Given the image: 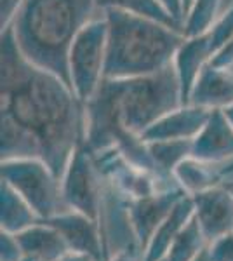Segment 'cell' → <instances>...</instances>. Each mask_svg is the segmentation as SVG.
Returning a JSON list of instances; mask_svg holds the SVG:
<instances>
[{
	"label": "cell",
	"instance_id": "obj_11",
	"mask_svg": "<svg viewBox=\"0 0 233 261\" xmlns=\"http://www.w3.org/2000/svg\"><path fill=\"white\" fill-rule=\"evenodd\" d=\"M192 157L207 164L233 162V125L223 110H213L209 120L192 140Z\"/></svg>",
	"mask_w": 233,
	"mask_h": 261
},
{
	"label": "cell",
	"instance_id": "obj_14",
	"mask_svg": "<svg viewBox=\"0 0 233 261\" xmlns=\"http://www.w3.org/2000/svg\"><path fill=\"white\" fill-rule=\"evenodd\" d=\"M188 103L207 110H224L233 105V70L209 63L198 75Z\"/></svg>",
	"mask_w": 233,
	"mask_h": 261
},
{
	"label": "cell",
	"instance_id": "obj_34",
	"mask_svg": "<svg viewBox=\"0 0 233 261\" xmlns=\"http://www.w3.org/2000/svg\"><path fill=\"white\" fill-rule=\"evenodd\" d=\"M11 2H16V4H21L23 0H11Z\"/></svg>",
	"mask_w": 233,
	"mask_h": 261
},
{
	"label": "cell",
	"instance_id": "obj_13",
	"mask_svg": "<svg viewBox=\"0 0 233 261\" xmlns=\"http://www.w3.org/2000/svg\"><path fill=\"white\" fill-rule=\"evenodd\" d=\"M213 56H214L213 42H211V37L207 32L193 37L185 35L183 42H181V45L176 50L174 61H172L177 81H179L183 105L188 103L190 92H192L198 75L209 65Z\"/></svg>",
	"mask_w": 233,
	"mask_h": 261
},
{
	"label": "cell",
	"instance_id": "obj_19",
	"mask_svg": "<svg viewBox=\"0 0 233 261\" xmlns=\"http://www.w3.org/2000/svg\"><path fill=\"white\" fill-rule=\"evenodd\" d=\"M96 6L99 11L118 9L124 12H131L134 16H141L164 23L174 30L183 32V23L172 16V12L165 7L162 0H96Z\"/></svg>",
	"mask_w": 233,
	"mask_h": 261
},
{
	"label": "cell",
	"instance_id": "obj_5",
	"mask_svg": "<svg viewBox=\"0 0 233 261\" xmlns=\"http://www.w3.org/2000/svg\"><path fill=\"white\" fill-rule=\"evenodd\" d=\"M107 54L108 23L101 11L79 32L68 54L70 86L84 105L94 98L105 81Z\"/></svg>",
	"mask_w": 233,
	"mask_h": 261
},
{
	"label": "cell",
	"instance_id": "obj_2",
	"mask_svg": "<svg viewBox=\"0 0 233 261\" xmlns=\"http://www.w3.org/2000/svg\"><path fill=\"white\" fill-rule=\"evenodd\" d=\"M96 11V0H23L9 27L28 61L70 84L71 44Z\"/></svg>",
	"mask_w": 233,
	"mask_h": 261
},
{
	"label": "cell",
	"instance_id": "obj_7",
	"mask_svg": "<svg viewBox=\"0 0 233 261\" xmlns=\"http://www.w3.org/2000/svg\"><path fill=\"white\" fill-rule=\"evenodd\" d=\"M107 179L97 166L94 155L86 145H80L71 155L61 178V193L66 209L84 213L92 220H101Z\"/></svg>",
	"mask_w": 233,
	"mask_h": 261
},
{
	"label": "cell",
	"instance_id": "obj_31",
	"mask_svg": "<svg viewBox=\"0 0 233 261\" xmlns=\"http://www.w3.org/2000/svg\"><path fill=\"white\" fill-rule=\"evenodd\" d=\"M193 261H211V258H209V247H207V249L202 251L200 254H198L197 258H195Z\"/></svg>",
	"mask_w": 233,
	"mask_h": 261
},
{
	"label": "cell",
	"instance_id": "obj_36",
	"mask_svg": "<svg viewBox=\"0 0 233 261\" xmlns=\"http://www.w3.org/2000/svg\"><path fill=\"white\" fill-rule=\"evenodd\" d=\"M160 261H169V259H167V258H164V259H160Z\"/></svg>",
	"mask_w": 233,
	"mask_h": 261
},
{
	"label": "cell",
	"instance_id": "obj_3",
	"mask_svg": "<svg viewBox=\"0 0 233 261\" xmlns=\"http://www.w3.org/2000/svg\"><path fill=\"white\" fill-rule=\"evenodd\" d=\"M108 23L105 79L151 75L172 65L185 33L118 9L103 11Z\"/></svg>",
	"mask_w": 233,
	"mask_h": 261
},
{
	"label": "cell",
	"instance_id": "obj_24",
	"mask_svg": "<svg viewBox=\"0 0 233 261\" xmlns=\"http://www.w3.org/2000/svg\"><path fill=\"white\" fill-rule=\"evenodd\" d=\"M24 252L16 233L0 231V261H23Z\"/></svg>",
	"mask_w": 233,
	"mask_h": 261
},
{
	"label": "cell",
	"instance_id": "obj_22",
	"mask_svg": "<svg viewBox=\"0 0 233 261\" xmlns=\"http://www.w3.org/2000/svg\"><path fill=\"white\" fill-rule=\"evenodd\" d=\"M221 7V0H193L183 19V33L186 37L200 35L211 30Z\"/></svg>",
	"mask_w": 233,
	"mask_h": 261
},
{
	"label": "cell",
	"instance_id": "obj_28",
	"mask_svg": "<svg viewBox=\"0 0 233 261\" xmlns=\"http://www.w3.org/2000/svg\"><path fill=\"white\" fill-rule=\"evenodd\" d=\"M162 2L165 4V7L172 12V16L183 23V2H181V0H162Z\"/></svg>",
	"mask_w": 233,
	"mask_h": 261
},
{
	"label": "cell",
	"instance_id": "obj_27",
	"mask_svg": "<svg viewBox=\"0 0 233 261\" xmlns=\"http://www.w3.org/2000/svg\"><path fill=\"white\" fill-rule=\"evenodd\" d=\"M108 261H143V251L139 247H127V249L113 252Z\"/></svg>",
	"mask_w": 233,
	"mask_h": 261
},
{
	"label": "cell",
	"instance_id": "obj_25",
	"mask_svg": "<svg viewBox=\"0 0 233 261\" xmlns=\"http://www.w3.org/2000/svg\"><path fill=\"white\" fill-rule=\"evenodd\" d=\"M211 261H233V230L209 244Z\"/></svg>",
	"mask_w": 233,
	"mask_h": 261
},
{
	"label": "cell",
	"instance_id": "obj_23",
	"mask_svg": "<svg viewBox=\"0 0 233 261\" xmlns=\"http://www.w3.org/2000/svg\"><path fill=\"white\" fill-rule=\"evenodd\" d=\"M207 33H209L211 42H213L214 53L219 47H223L230 39H233V4L218 16V19L214 21V24Z\"/></svg>",
	"mask_w": 233,
	"mask_h": 261
},
{
	"label": "cell",
	"instance_id": "obj_33",
	"mask_svg": "<svg viewBox=\"0 0 233 261\" xmlns=\"http://www.w3.org/2000/svg\"><path fill=\"white\" fill-rule=\"evenodd\" d=\"M183 2V19H185V14L188 12V9H190V6L193 4V0H181Z\"/></svg>",
	"mask_w": 233,
	"mask_h": 261
},
{
	"label": "cell",
	"instance_id": "obj_4",
	"mask_svg": "<svg viewBox=\"0 0 233 261\" xmlns=\"http://www.w3.org/2000/svg\"><path fill=\"white\" fill-rule=\"evenodd\" d=\"M94 98L103 101L117 120L136 136L183 105L172 65L143 77L105 79Z\"/></svg>",
	"mask_w": 233,
	"mask_h": 261
},
{
	"label": "cell",
	"instance_id": "obj_21",
	"mask_svg": "<svg viewBox=\"0 0 233 261\" xmlns=\"http://www.w3.org/2000/svg\"><path fill=\"white\" fill-rule=\"evenodd\" d=\"M146 145L157 169L169 176H174L172 172L176 167L188 157H192V141L186 140L150 141Z\"/></svg>",
	"mask_w": 233,
	"mask_h": 261
},
{
	"label": "cell",
	"instance_id": "obj_15",
	"mask_svg": "<svg viewBox=\"0 0 233 261\" xmlns=\"http://www.w3.org/2000/svg\"><path fill=\"white\" fill-rule=\"evenodd\" d=\"M195 216V204L193 197L186 193L181 197L174 205L165 220L160 223V226L151 235L150 242L146 244L145 251H143V261H160L167 256L169 249H171L174 239L179 235V231L185 228L188 223Z\"/></svg>",
	"mask_w": 233,
	"mask_h": 261
},
{
	"label": "cell",
	"instance_id": "obj_9",
	"mask_svg": "<svg viewBox=\"0 0 233 261\" xmlns=\"http://www.w3.org/2000/svg\"><path fill=\"white\" fill-rule=\"evenodd\" d=\"M192 197L195 218L209 244L233 230V192L228 185H216Z\"/></svg>",
	"mask_w": 233,
	"mask_h": 261
},
{
	"label": "cell",
	"instance_id": "obj_12",
	"mask_svg": "<svg viewBox=\"0 0 233 261\" xmlns=\"http://www.w3.org/2000/svg\"><path fill=\"white\" fill-rule=\"evenodd\" d=\"M213 110L197 107V105H181L176 110L169 112L160 120H157L151 127H148L141 138L146 143L150 141H167V140H195Z\"/></svg>",
	"mask_w": 233,
	"mask_h": 261
},
{
	"label": "cell",
	"instance_id": "obj_1",
	"mask_svg": "<svg viewBox=\"0 0 233 261\" xmlns=\"http://www.w3.org/2000/svg\"><path fill=\"white\" fill-rule=\"evenodd\" d=\"M2 161L39 157L63 178L84 143L86 105L70 84L24 58L11 27L2 28Z\"/></svg>",
	"mask_w": 233,
	"mask_h": 261
},
{
	"label": "cell",
	"instance_id": "obj_8",
	"mask_svg": "<svg viewBox=\"0 0 233 261\" xmlns=\"http://www.w3.org/2000/svg\"><path fill=\"white\" fill-rule=\"evenodd\" d=\"M44 221L53 225L63 235L70 251L87 254L96 261H108L101 221L92 220L87 214L73 211V209H65Z\"/></svg>",
	"mask_w": 233,
	"mask_h": 261
},
{
	"label": "cell",
	"instance_id": "obj_35",
	"mask_svg": "<svg viewBox=\"0 0 233 261\" xmlns=\"http://www.w3.org/2000/svg\"><path fill=\"white\" fill-rule=\"evenodd\" d=\"M228 187H230V190L233 192V183H228Z\"/></svg>",
	"mask_w": 233,
	"mask_h": 261
},
{
	"label": "cell",
	"instance_id": "obj_29",
	"mask_svg": "<svg viewBox=\"0 0 233 261\" xmlns=\"http://www.w3.org/2000/svg\"><path fill=\"white\" fill-rule=\"evenodd\" d=\"M59 261H96V259L91 258V256H87V254H80V252L70 251L68 254H65Z\"/></svg>",
	"mask_w": 233,
	"mask_h": 261
},
{
	"label": "cell",
	"instance_id": "obj_20",
	"mask_svg": "<svg viewBox=\"0 0 233 261\" xmlns=\"http://www.w3.org/2000/svg\"><path fill=\"white\" fill-rule=\"evenodd\" d=\"M207 247H209V241L205 239L197 218L193 216L174 239L165 258L169 261H193Z\"/></svg>",
	"mask_w": 233,
	"mask_h": 261
},
{
	"label": "cell",
	"instance_id": "obj_18",
	"mask_svg": "<svg viewBox=\"0 0 233 261\" xmlns=\"http://www.w3.org/2000/svg\"><path fill=\"white\" fill-rule=\"evenodd\" d=\"M218 164H207L202 162L195 157H188L174 169V178L179 183L186 193L193 195V193L204 192L207 188H213L216 185H221V176H219Z\"/></svg>",
	"mask_w": 233,
	"mask_h": 261
},
{
	"label": "cell",
	"instance_id": "obj_32",
	"mask_svg": "<svg viewBox=\"0 0 233 261\" xmlns=\"http://www.w3.org/2000/svg\"><path fill=\"white\" fill-rule=\"evenodd\" d=\"M224 115H226V119L230 120V124L233 125V105H230L228 108H224Z\"/></svg>",
	"mask_w": 233,
	"mask_h": 261
},
{
	"label": "cell",
	"instance_id": "obj_30",
	"mask_svg": "<svg viewBox=\"0 0 233 261\" xmlns=\"http://www.w3.org/2000/svg\"><path fill=\"white\" fill-rule=\"evenodd\" d=\"M219 176H221V181H224V178L233 176V162H228L226 166L219 167Z\"/></svg>",
	"mask_w": 233,
	"mask_h": 261
},
{
	"label": "cell",
	"instance_id": "obj_17",
	"mask_svg": "<svg viewBox=\"0 0 233 261\" xmlns=\"http://www.w3.org/2000/svg\"><path fill=\"white\" fill-rule=\"evenodd\" d=\"M42 221L23 197L9 183L0 185V225L4 231L19 233L28 226Z\"/></svg>",
	"mask_w": 233,
	"mask_h": 261
},
{
	"label": "cell",
	"instance_id": "obj_16",
	"mask_svg": "<svg viewBox=\"0 0 233 261\" xmlns=\"http://www.w3.org/2000/svg\"><path fill=\"white\" fill-rule=\"evenodd\" d=\"M16 237L23 247L24 256L33 261H59L70 252L63 235L44 220L16 233Z\"/></svg>",
	"mask_w": 233,
	"mask_h": 261
},
{
	"label": "cell",
	"instance_id": "obj_6",
	"mask_svg": "<svg viewBox=\"0 0 233 261\" xmlns=\"http://www.w3.org/2000/svg\"><path fill=\"white\" fill-rule=\"evenodd\" d=\"M2 181L9 183L32 205L40 220L66 209L61 193V179L39 157L6 159L0 164Z\"/></svg>",
	"mask_w": 233,
	"mask_h": 261
},
{
	"label": "cell",
	"instance_id": "obj_26",
	"mask_svg": "<svg viewBox=\"0 0 233 261\" xmlns=\"http://www.w3.org/2000/svg\"><path fill=\"white\" fill-rule=\"evenodd\" d=\"M211 63L219 68H233V39L216 50Z\"/></svg>",
	"mask_w": 233,
	"mask_h": 261
},
{
	"label": "cell",
	"instance_id": "obj_10",
	"mask_svg": "<svg viewBox=\"0 0 233 261\" xmlns=\"http://www.w3.org/2000/svg\"><path fill=\"white\" fill-rule=\"evenodd\" d=\"M185 195L186 192L183 188L174 187L153 193L150 197H143V199H127L131 223H133L134 233H136L141 251H145L146 244L150 242L151 235L160 226V223L171 214L177 200Z\"/></svg>",
	"mask_w": 233,
	"mask_h": 261
}]
</instances>
